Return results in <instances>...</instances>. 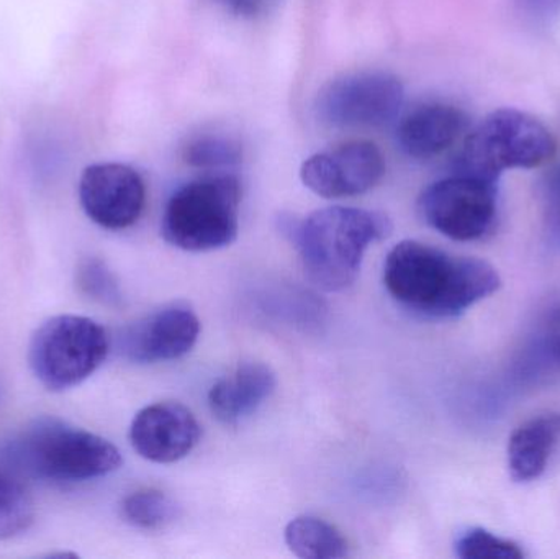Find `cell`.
<instances>
[{
	"label": "cell",
	"mask_w": 560,
	"mask_h": 559,
	"mask_svg": "<svg viewBox=\"0 0 560 559\" xmlns=\"http://www.w3.org/2000/svg\"><path fill=\"white\" fill-rule=\"evenodd\" d=\"M456 555L463 559H523L525 550L513 540L497 537L486 528H469L454 544Z\"/></svg>",
	"instance_id": "cell-21"
},
{
	"label": "cell",
	"mask_w": 560,
	"mask_h": 559,
	"mask_svg": "<svg viewBox=\"0 0 560 559\" xmlns=\"http://www.w3.org/2000/svg\"><path fill=\"white\" fill-rule=\"evenodd\" d=\"M520 376L526 381H548L560 374V301L545 308L535 331L523 348Z\"/></svg>",
	"instance_id": "cell-16"
},
{
	"label": "cell",
	"mask_w": 560,
	"mask_h": 559,
	"mask_svg": "<svg viewBox=\"0 0 560 559\" xmlns=\"http://www.w3.org/2000/svg\"><path fill=\"white\" fill-rule=\"evenodd\" d=\"M404 98V84L390 72H349L323 85L315 107L331 127H381L397 117Z\"/></svg>",
	"instance_id": "cell-8"
},
{
	"label": "cell",
	"mask_w": 560,
	"mask_h": 559,
	"mask_svg": "<svg viewBox=\"0 0 560 559\" xmlns=\"http://www.w3.org/2000/svg\"><path fill=\"white\" fill-rule=\"evenodd\" d=\"M279 229L295 246L306 278L323 291L354 284L372 243L387 238L392 223L384 213L354 207H326L303 219L282 217Z\"/></svg>",
	"instance_id": "cell-2"
},
{
	"label": "cell",
	"mask_w": 560,
	"mask_h": 559,
	"mask_svg": "<svg viewBox=\"0 0 560 559\" xmlns=\"http://www.w3.org/2000/svg\"><path fill=\"white\" fill-rule=\"evenodd\" d=\"M522 3L538 19H551L560 13V0H522Z\"/></svg>",
	"instance_id": "cell-24"
},
{
	"label": "cell",
	"mask_w": 560,
	"mask_h": 559,
	"mask_svg": "<svg viewBox=\"0 0 560 559\" xmlns=\"http://www.w3.org/2000/svg\"><path fill=\"white\" fill-rule=\"evenodd\" d=\"M384 284L398 304L415 314L453 318L495 294L502 278L483 259L405 240L385 259Z\"/></svg>",
	"instance_id": "cell-1"
},
{
	"label": "cell",
	"mask_w": 560,
	"mask_h": 559,
	"mask_svg": "<svg viewBox=\"0 0 560 559\" xmlns=\"http://www.w3.org/2000/svg\"><path fill=\"white\" fill-rule=\"evenodd\" d=\"M108 351L110 337L101 324L81 315H58L32 335L28 364L42 386L59 393L89 380Z\"/></svg>",
	"instance_id": "cell-6"
},
{
	"label": "cell",
	"mask_w": 560,
	"mask_h": 559,
	"mask_svg": "<svg viewBox=\"0 0 560 559\" xmlns=\"http://www.w3.org/2000/svg\"><path fill=\"white\" fill-rule=\"evenodd\" d=\"M230 9L235 10L240 15H256L261 12L268 0H225Z\"/></svg>",
	"instance_id": "cell-25"
},
{
	"label": "cell",
	"mask_w": 560,
	"mask_h": 559,
	"mask_svg": "<svg viewBox=\"0 0 560 559\" xmlns=\"http://www.w3.org/2000/svg\"><path fill=\"white\" fill-rule=\"evenodd\" d=\"M78 286L88 298L117 307L121 304V289L112 269L102 259L89 258L79 265Z\"/></svg>",
	"instance_id": "cell-22"
},
{
	"label": "cell",
	"mask_w": 560,
	"mask_h": 559,
	"mask_svg": "<svg viewBox=\"0 0 560 559\" xmlns=\"http://www.w3.org/2000/svg\"><path fill=\"white\" fill-rule=\"evenodd\" d=\"M35 521V502L23 475L2 459L0 462V541L25 534Z\"/></svg>",
	"instance_id": "cell-18"
},
{
	"label": "cell",
	"mask_w": 560,
	"mask_h": 559,
	"mask_svg": "<svg viewBox=\"0 0 560 559\" xmlns=\"http://www.w3.org/2000/svg\"><path fill=\"white\" fill-rule=\"evenodd\" d=\"M421 219L447 238L476 242L495 225L499 212L497 183L454 174L431 184L418 199Z\"/></svg>",
	"instance_id": "cell-7"
},
{
	"label": "cell",
	"mask_w": 560,
	"mask_h": 559,
	"mask_svg": "<svg viewBox=\"0 0 560 559\" xmlns=\"http://www.w3.org/2000/svg\"><path fill=\"white\" fill-rule=\"evenodd\" d=\"M285 544L295 557L338 559L349 555V545L335 525L312 515H300L285 527Z\"/></svg>",
	"instance_id": "cell-17"
},
{
	"label": "cell",
	"mask_w": 560,
	"mask_h": 559,
	"mask_svg": "<svg viewBox=\"0 0 560 559\" xmlns=\"http://www.w3.org/2000/svg\"><path fill=\"white\" fill-rule=\"evenodd\" d=\"M467 125V115L456 105L443 102L418 105L398 125V147L415 160H431L450 150Z\"/></svg>",
	"instance_id": "cell-13"
},
{
	"label": "cell",
	"mask_w": 560,
	"mask_h": 559,
	"mask_svg": "<svg viewBox=\"0 0 560 559\" xmlns=\"http://www.w3.org/2000/svg\"><path fill=\"white\" fill-rule=\"evenodd\" d=\"M560 440V414L533 417L509 440V469L516 482L541 478Z\"/></svg>",
	"instance_id": "cell-15"
},
{
	"label": "cell",
	"mask_w": 560,
	"mask_h": 559,
	"mask_svg": "<svg viewBox=\"0 0 560 559\" xmlns=\"http://www.w3.org/2000/svg\"><path fill=\"white\" fill-rule=\"evenodd\" d=\"M202 436L196 416L179 403H158L135 416L130 442L141 458L170 465L186 458Z\"/></svg>",
	"instance_id": "cell-12"
},
{
	"label": "cell",
	"mask_w": 560,
	"mask_h": 559,
	"mask_svg": "<svg viewBox=\"0 0 560 559\" xmlns=\"http://www.w3.org/2000/svg\"><path fill=\"white\" fill-rule=\"evenodd\" d=\"M79 200L85 216L102 229L125 230L143 213L147 187L140 173L127 164L97 163L82 173Z\"/></svg>",
	"instance_id": "cell-10"
},
{
	"label": "cell",
	"mask_w": 560,
	"mask_h": 559,
	"mask_svg": "<svg viewBox=\"0 0 560 559\" xmlns=\"http://www.w3.org/2000/svg\"><path fill=\"white\" fill-rule=\"evenodd\" d=\"M184 160L200 170H220L240 163L242 144L223 135H200L184 147Z\"/></svg>",
	"instance_id": "cell-20"
},
{
	"label": "cell",
	"mask_w": 560,
	"mask_h": 559,
	"mask_svg": "<svg viewBox=\"0 0 560 559\" xmlns=\"http://www.w3.org/2000/svg\"><path fill=\"white\" fill-rule=\"evenodd\" d=\"M542 194L546 235L552 246L560 248V166L546 177Z\"/></svg>",
	"instance_id": "cell-23"
},
{
	"label": "cell",
	"mask_w": 560,
	"mask_h": 559,
	"mask_svg": "<svg viewBox=\"0 0 560 559\" xmlns=\"http://www.w3.org/2000/svg\"><path fill=\"white\" fill-rule=\"evenodd\" d=\"M384 174L381 150L364 140L348 141L313 154L300 167L305 187L325 199L362 196L374 189Z\"/></svg>",
	"instance_id": "cell-9"
},
{
	"label": "cell",
	"mask_w": 560,
	"mask_h": 559,
	"mask_svg": "<svg viewBox=\"0 0 560 559\" xmlns=\"http://www.w3.org/2000/svg\"><path fill=\"white\" fill-rule=\"evenodd\" d=\"M200 335V321L192 308L171 304L128 325L118 338L121 357L151 364L186 357Z\"/></svg>",
	"instance_id": "cell-11"
},
{
	"label": "cell",
	"mask_w": 560,
	"mask_h": 559,
	"mask_svg": "<svg viewBox=\"0 0 560 559\" xmlns=\"http://www.w3.org/2000/svg\"><path fill=\"white\" fill-rule=\"evenodd\" d=\"M558 143L542 121L516 108L487 115L464 140L456 174L497 183L503 171L532 170L551 161Z\"/></svg>",
	"instance_id": "cell-5"
},
{
	"label": "cell",
	"mask_w": 560,
	"mask_h": 559,
	"mask_svg": "<svg viewBox=\"0 0 560 559\" xmlns=\"http://www.w3.org/2000/svg\"><path fill=\"white\" fill-rule=\"evenodd\" d=\"M2 459L22 475L51 482L105 478L121 466L117 446L88 430L45 419L20 433Z\"/></svg>",
	"instance_id": "cell-3"
},
{
	"label": "cell",
	"mask_w": 560,
	"mask_h": 559,
	"mask_svg": "<svg viewBox=\"0 0 560 559\" xmlns=\"http://www.w3.org/2000/svg\"><path fill=\"white\" fill-rule=\"evenodd\" d=\"M121 515L141 531H163L179 517V508L164 492L141 489L124 499Z\"/></svg>",
	"instance_id": "cell-19"
},
{
	"label": "cell",
	"mask_w": 560,
	"mask_h": 559,
	"mask_svg": "<svg viewBox=\"0 0 560 559\" xmlns=\"http://www.w3.org/2000/svg\"><path fill=\"white\" fill-rule=\"evenodd\" d=\"M242 184L219 174L184 184L164 207L161 233L171 246L202 253L225 248L240 232Z\"/></svg>",
	"instance_id": "cell-4"
},
{
	"label": "cell",
	"mask_w": 560,
	"mask_h": 559,
	"mask_svg": "<svg viewBox=\"0 0 560 559\" xmlns=\"http://www.w3.org/2000/svg\"><path fill=\"white\" fill-rule=\"evenodd\" d=\"M278 387V377L271 366L248 361L213 384L209 406L213 416L226 426H236L252 417Z\"/></svg>",
	"instance_id": "cell-14"
}]
</instances>
